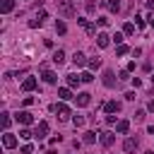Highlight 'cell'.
<instances>
[{
    "label": "cell",
    "instance_id": "obj_1",
    "mask_svg": "<svg viewBox=\"0 0 154 154\" xmlns=\"http://www.w3.org/2000/svg\"><path fill=\"white\" fill-rule=\"evenodd\" d=\"M58 12H60L63 17H67V19H70V17H75V12H77V10H75L72 0H58Z\"/></svg>",
    "mask_w": 154,
    "mask_h": 154
},
{
    "label": "cell",
    "instance_id": "obj_2",
    "mask_svg": "<svg viewBox=\"0 0 154 154\" xmlns=\"http://www.w3.org/2000/svg\"><path fill=\"white\" fill-rule=\"evenodd\" d=\"M51 111H53V113H58V118H60V120H67V118H70V106H67V103H63V101H60V103H53V106H51Z\"/></svg>",
    "mask_w": 154,
    "mask_h": 154
},
{
    "label": "cell",
    "instance_id": "obj_3",
    "mask_svg": "<svg viewBox=\"0 0 154 154\" xmlns=\"http://www.w3.org/2000/svg\"><path fill=\"white\" fill-rule=\"evenodd\" d=\"M48 130H51L48 123H46V120H38V123L34 125V137H36V140H43V137L48 135Z\"/></svg>",
    "mask_w": 154,
    "mask_h": 154
},
{
    "label": "cell",
    "instance_id": "obj_4",
    "mask_svg": "<svg viewBox=\"0 0 154 154\" xmlns=\"http://www.w3.org/2000/svg\"><path fill=\"white\" fill-rule=\"evenodd\" d=\"M14 120L22 123V125H31V123H34V116H31L29 111H19V113L14 116Z\"/></svg>",
    "mask_w": 154,
    "mask_h": 154
},
{
    "label": "cell",
    "instance_id": "obj_5",
    "mask_svg": "<svg viewBox=\"0 0 154 154\" xmlns=\"http://www.w3.org/2000/svg\"><path fill=\"white\" fill-rule=\"evenodd\" d=\"M43 72H41V79L46 82V84H55V79H58V75L53 72V70H48V67H41Z\"/></svg>",
    "mask_w": 154,
    "mask_h": 154
},
{
    "label": "cell",
    "instance_id": "obj_6",
    "mask_svg": "<svg viewBox=\"0 0 154 154\" xmlns=\"http://www.w3.org/2000/svg\"><path fill=\"white\" fill-rule=\"evenodd\" d=\"M77 24H79V26H82L87 34H96V26H94L89 19H84V17H77Z\"/></svg>",
    "mask_w": 154,
    "mask_h": 154
},
{
    "label": "cell",
    "instance_id": "obj_7",
    "mask_svg": "<svg viewBox=\"0 0 154 154\" xmlns=\"http://www.w3.org/2000/svg\"><path fill=\"white\" fill-rule=\"evenodd\" d=\"M65 82H67V87H70V89H75V87H79V84H82V77H79V75H75V72H70V75H65Z\"/></svg>",
    "mask_w": 154,
    "mask_h": 154
},
{
    "label": "cell",
    "instance_id": "obj_8",
    "mask_svg": "<svg viewBox=\"0 0 154 154\" xmlns=\"http://www.w3.org/2000/svg\"><path fill=\"white\" fill-rule=\"evenodd\" d=\"M75 101H77V106H89V103H91V94H89V91H79V94L75 96Z\"/></svg>",
    "mask_w": 154,
    "mask_h": 154
},
{
    "label": "cell",
    "instance_id": "obj_9",
    "mask_svg": "<svg viewBox=\"0 0 154 154\" xmlns=\"http://www.w3.org/2000/svg\"><path fill=\"white\" fill-rule=\"evenodd\" d=\"M2 144H5V149H12V147H17V137H14L12 132H7V130H5V135H2Z\"/></svg>",
    "mask_w": 154,
    "mask_h": 154
},
{
    "label": "cell",
    "instance_id": "obj_10",
    "mask_svg": "<svg viewBox=\"0 0 154 154\" xmlns=\"http://www.w3.org/2000/svg\"><path fill=\"white\" fill-rule=\"evenodd\" d=\"M99 142H101L103 147H111V144L116 142V132H101V135H99Z\"/></svg>",
    "mask_w": 154,
    "mask_h": 154
},
{
    "label": "cell",
    "instance_id": "obj_11",
    "mask_svg": "<svg viewBox=\"0 0 154 154\" xmlns=\"http://www.w3.org/2000/svg\"><path fill=\"white\" fill-rule=\"evenodd\" d=\"M137 147H140V140H137V137H128V140L123 142V149H125L128 154H130V152H135Z\"/></svg>",
    "mask_w": 154,
    "mask_h": 154
},
{
    "label": "cell",
    "instance_id": "obj_12",
    "mask_svg": "<svg viewBox=\"0 0 154 154\" xmlns=\"http://www.w3.org/2000/svg\"><path fill=\"white\" fill-rule=\"evenodd\" d=\"M108 43H111V36H108L106 31H99V34H96V46H99V48H106Z\"/></svg>",
    "mask_w": 154,
    "mask_h": 154
},
{
    "label": "cell",
    "instance_id": "obj_13",
    "mask_svg": "<svg viewBox=\"0 0 154 154\" xmlns=\"http://www.w3.org/2000/svg\"><path fill=\"white\" fill-rule=\"evenodd\" d=\"M101 82H103V87H116V75H113V70H106Z\"/></svg>",
    "mask_w": 154,
    "mask_h": 154
},
{
    "label": "cell",
    "instance_id": "obj_14",
    "mask_svg": "<svg viewBox=\"0 0 154 154\" xmlns=\"http://www.w3.org/2000/svg\"><path fill=\"white\" fill-rule=\"evenodd\" d=\"M72 63H75L77 67H82V65H87L89 60H87V55H84V53H79V51H75V55H72Z\"/></svg>",
    "mask_w": 154,
    "mask_h": 154
},
{
    "label": "cell",
    "instance_id": "obj_15",
    "mask_svg": "<svg viewBox=\"0 0 154 154\" xmlns=\"http://www.w3.org/2000/svg\"><path fill=\"white\" fill-rule=\"evenodd\" d=\"M22 89H24V91H34V89H36V77H26V79L22 82Z\"/></svg>",
    "mask_w": 154,
    "mask_h": 154
},
{
    "label": "cell",
    "instance_id": "obj_16",
    "mask_svg": "<svg viewBox=\"0 0 154 154\" xmlns=\"http://www.w3.org/2000/svg\"><path fill=\"white\" fill-rule=\"evenodd\" d=\"M58 96H60L63 101H70V99H75V96H72V89H70V87H60V89H58Z\"/></svg>",
    "mask_w": 154,
    "mask_h": 154
},
{
    "label": "cell",
    "instance_id": "obj_17",
    "mask_svg": "<svg viewBox=\"0 0 154 154\" xmlns=\"http://www.w3.org/2000/svg\"><path fill=\"white\" fill-rule=\"evenodd\" d=\"M103 111H106V113H118V111H120V103H118V101H106V103H103Z\"/></svg>",
    "mask_w": 154,
    "mask_h": 154
},
{
    "label": "cell",
    "instance_id": "obj_18",
    "mask_svg": "<svg viewBox=\"0 0 154 154\" xmlns=\"http://www.w3.org/2000/svg\"><path fill=\"white\" fill-rule=\"evenodd\" d=\"M128 130H130V120H125V118H123V120H118V123H116V132L125 135Z\"/></svg>",
    "mask_w": 154,
    "mask_h": 154
},
{
    "label": "cell",
    "instance_id": "obj_19",
    "mask_svg": "<svg viewBox=\"0 0 154 154\" xmlns=\"http://www.w3.org/2000/svg\"><path fill=\"white\" fill-rule=\"evenodd\" d=\"M96 137H99V135H96V132H94V130H87V132H84V137H82V140H84V144H94V142H96Z\"/></svg>",
    "mask_w": 154,
    "mask_h": 154
},
{
    "label": "cell",
    "instance_id": "obj_20",
    "mask_svg": "<svg viewBox=\"0 0 154 154\" xmlns=\"http://www.w3.org/2000/svg\"><path fill=\"white\" fill-rule=\"evenodd\" d=\"M14 10V0H2V14H10Z\"/></svg>",
    "mask_w": 154,
    "mask_h": 154
},
{
    "label": "cell",
    "instance_id": "obj_21",
    "mask_svg": "<svg viewBox=\"0 0 154 154\" xmlns=\"http://www.w3.org/2000/svg\"><path fill=\"white\" fill-rule=\"evenodd\" d=\"M53 63H55V65L65 63V51H55V53H53Z\"/></svg>",
    "mask_w": 154,
    "mask_h": 154
},
{
    "label": "cell",
    "instance_id": "obj_22",
    "mask_svg": "<svg viewBox=\"0 0 154 154\" xmlns=\"http://www.w3.org/2000/svg\"><path fill=\"white\" fill-rule=\"evenodd\" d=\"M106 7H108L111 12H120V0H108Z\"/></svg>",
    "mask_w": 154,
    "mask_h": 154
},
{
    "label": "cell",
    "instance_id": "obj_23",
    "mask_svg": "<svg viewBox=\"0 0 154 154\" xmlns=\"http://www.w3.org/2000/svg\"><path fill=\"white\" fill-rule=\"evenodd\" d=\"M87 65H89V70H99L101 67V58H89Z\"/></svg>",
    "mask_w": 154,
    "mask_h": 154
},
{
    "label": "cell",
    "instance_id": "obj_24",
    "mask_svg": "<svg viewBox=\"0 0 154 154\" xmlns=\"http://www.w3.org/2000/svg\"><path fill=\"white\" fill-rule=\"evenodd\" d=\"M123 34H125V36H132V34H135V24H132V22H128V24L123 26Z\"/></svg>",
    "mask_w": 154,
    "mask_h": 154
},
{
    "label": "cell",
    "instance_id": "obj_25",
    "mask_svg": "<svg viewBox=\"0 0 154 154\" xmlns=\"http://www.w3.org/2000/svg\"><path fill=\"white\" fill-rule=\"evenodd\" d=\"M130 53V48L125 46V43H120V46H116V55H128Z\"/></svg>",
    "mask_w": 154,
    "mask_h": 154
},
{
    "label": "cell",
    "instance_id": "obj_26",
    "mask_svg": "<svg viewBox=\"0 0 154 154\" xmlns=\"http://www.w3.org/2000/svg\"><path fill=\"white\" fill-rule=\"evenodd\" d=\"M55 31H58V34H67V26H65V22H60V19H58V22H55Z\"/></svg>",
    "mask_w": 154,
    "mask_h": 154
},
{
    "label": "cell",
    "instance_id": "obj_27",
    "mask_svg": "<svg viewBox=\"0 0 154 154\" xmlns=\"http://www.w3.org/2000/svg\"><path fill=\"white\" fill-rule=\"evenodd\" d=\"M19 137H22V140H29V137H34V132H31L29 128H22V130H19Z\"/></svg>",
    "mask_w": 154,
    "mask_h": 154
},
{
    "label": "cell",
    "instance_id": "obj_28",
    "mask_svg": "<svg viewBox=\"0 0 154 154\" xmlns=\"http://www.w3.org/2000/svg\"><path fill=\"white\" fill-rule=\"evenodd\" d=\"M10 123H12L10 113H2V130H7V128H10Z\"/></svg>",
    "mask_w": 154,
    "mask_h": 154
},
{
    "label": "cell",
    "instance_id": "obj_29",
    "mask_svg": "<svg viewBox=\"0 0 154 154\" xmlns=\"http://www.w3.org/2000/svg\"><path fill=\"white\" fill-rule=\"evenodd\" d=\"M72 125H75V128H84V118H82V116H75V118H72Z\"/></svg>",
    "mask_w": 154,
    "mask_h": 154
},
{
    "label": "cell",
    "instance_id": "obj_30",
    "mask_svg": "<svg viewBox=\"0 0 154 154\" xmlns=\"http://www.w3.org/2000/svg\"><path fill=\"white\" fill-rule=\"evenodd\" d=\"M41 24H43V22H41L38 17H36V19H29V26H31V29H36V26H41Z\"/></svg>",
    "mask_w": 154,
    "mask_h": 154
},
{
    "label": "cell",
    "instance_id": "obj_31",
    "mask_svg": "<svg viewBox=\"0 0 154 154\" xmlns=\"http://www.w3.org/2000/svg\"><path fill=\"white\" fill-rule=\"evenodd\" d=\"M123 36H125V34H118V31H116V36H111V38L116 41V46H120V43H123Z\"/></svg>",
    "mask_w": 154,
    "mask_h": 154
},
{
    "label": "cell",
    "instance_id": "obj_32",
    "mask_svg": "<svg viewBox=\"0 0 154 154\" xmlns=\"http://www.w3.org/2000/svg\"><path fill=\"white\" fill-rule=\"evenodd\" d=\"M79 77H82V82H91V79H94V75H91V72H82Z\"/></svg>",
    "mask_w": 154,
    "mask_h": 154
},
{
    "label": "cell",
    "instance_id": "obj_33",
    "mask_svg": "<svg viewBox=\"0 0 154 154\" xmlns=\"http://www.w3.org/2000/svg\"><path fill=\"white\" fill-rule=\"evenodd\" d=\"M135 120H137V123H142V120H144V111H142V108H140V111H135Z\"/></svg>",
    "mask_w": 154,
    "mask_h": 154
},
{
    "label": "cell",
    "instance_id": "obj_34",
    "mask_svg": "<svg viewBox=\"0 0 154 154\" xmlns=\"http://www.w3.org/2000/svg\"><path fill=\"white\" fill-rule=\"evenodd\" d=\"M87 12H96V2H94V0L87 2Z\"/></svg>",
    "mask_w": 154,
    "mask_h": 154
},
{
    "label": "cell",
    "instance_id": "obj_35",
    "mask_svg": "<svg viewBox=\"0 0 154 154\" xmlns=\"http://www.w3.org/2000/svg\"><path fill=\"white\" fill-rule=\"evenodd\" d=\"M106 123H108V125H116V123H118V118H116L113 113H108V118H106Z\"/></svg>",
    "mask_w": 154,
    "mask_h": 154
},
{
    "label": "cell",
    "instance_id": "obj_36",
    "mask_svg": "<svg viewBox=\"0 0 154 154\" xmlns=\"http://www.w3.org/2000/svg\"><path fill=\"white\" fill-rule=\"evenodd\" d=\"M96 22H99V26H108V17H99Z\"/></svg>",
    "mask_w": 154,
    "mask_h": 154
},
{
    "label": "cell",
    "instance_id": "obj_37",
    "mask_svg": "<svg viewBox=\"0 0 154 154\" xmlns=\"http://www.w3.org/2000/svg\"><path fill=\"white\" fill-rule=\"evenodd\" d=\"M60 140H63V137H60V135H58V137H51V140H48V144H51V147H55V144H58V142H60Z\"/></svg>",
    "mask_w": 154,
    "mask_h": 154
},
{
    "label": "cell",
    "instance_id": "obj_38",
    "mask_svg": "<svg viewBox=\"0 0 154 154\" xmlns=\"http://www.w3.org/2000/svg\"><path fill=\"white\" fill-rule=\"evenodd\" d=\"M31 152H34L31 144H24V147H22V154H31Z\"/></svg>",
    "mask_w": 154,
    "mask_h": 154
},
{
    "label": "cell",
    "instance_id": "obj_39",
    "mask_svg": "<svg viewBox=\"0 0 154 154\" xmlns=\"http://www.w3.org/2000/svg\"><path fill=\"white\" fill-rule=\"evenodd\" d=\"M125 101H135V91H128L125 94Z\"/></svg>",
    "mask_w": 154,
    "mask_h": 154
},
{
    "label": "cell",
    "instance_id": "obj_40",
    "mask_svg": "<svg viewBox=\"0 0 154 154\" xmlns=\"http://www.w3.org/2000/svg\"><path fill=\"white\" fill-rule=\"evenodd\" d=\"M34 103V96H24V106H31Z\"/></svg>",
    "mask_w": 154,
    "mask_h": 154
},
{
    "label": "cell",
    "instance_id": "obj_41",
    "mask_svg": "<svg viewBox=\"0 0 154 154\" xmlns=\"http://www.w3.org/2000/svg\"><path fill=\"white\" fill-rule=\"evenodd\" d=\"M147 19H149V26H152V29H154V12H152V14H149V17H147Z\"/></svg>",
    "mask_w": 154,
    "mask_h": 154
},
{
    "label": "cell",
    "instance_id": "obj_42",
    "mask_svg": "<svg viewBox=\"0 0 154 154\" xmlns=\"http://www.w3.org/2000/svg\"><path fill=\"white\" fill-rule=\"evenodd\" d=\"M147 111H154V99H152V101L147 103Z\"/></svg>",
    "mask_w": 154,
    "mask_h": 154
},
{
    "label": "cell",
    "instance_id": "obj_43",
    "mask_svg": "<svg viewBox=\"0 0 154 154\" xmlns=\"http://www.w3.org/2000/svg\"><path fill=\"white\" fill-rule=\"evenodd\" d=\"M149 132H152V135H154V125H149Z\"/></svg>",
    "mask_w": 154,
    "mask_h": 154
},
{
    "label": "cell",
    "instance_id": "obj_44",
    "mask_svg": "<svg viewBox=\"0 0 154 154\" xmlns=\"http://www.w3.org/2000/svg\"><path fill=\"white\" fill-rule=\"evenodd\" d=\"M144 154H154V152H152V149H149V152H144Z\"/></svg>",
    "mask_w": 154,
    "mask_h": 154
},
{
    "label": "cell",
    "instance_id": "obj_45",
    "mask_svg": "<svg viewBox=\"0 0 154 154\" xmlns=\"http://www.w3.org/2000/svg\"><path fill=\"white\" fill-rule=\"evenodd\" d=\"M152 82H154V75H152Z\"/></svg>",
    "mask_w": 154,
    "mask_h": 154
}]
</instances>
